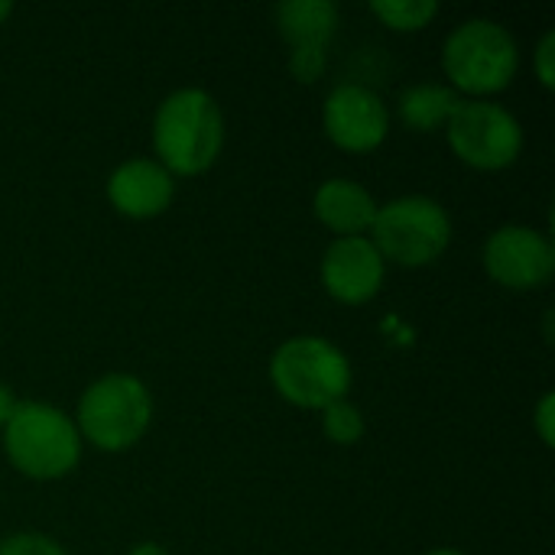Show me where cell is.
I'll return each instance as SVG.
<instances>
[{
  "label": "cell",
  "mask_w": 555,
  "mask_h": 555,
  "mask_svg": "<svg viewBox=\"0 0 555 555\" xmlns=\"http://www.w3.org/2000/svg\"><path fill=\"white\" fill-rule=\"evenodd\" d=\"M13 406H16V400H13L10 387H7V384H0V429L7 426V420H10V413H13Z\"/></svg>",
  "instance_id": "20"
},
{
  "label": "cell",
  "mask_w": 555,
  "mask_h": 555,
  "mask_svg": "<svg viewBox=\"0 0 555 555\" xmlns=\"http://www.w3.org/2000/svg\"><path fill=\"white\" fill-rule=\"evenodd\" d=\"M555 397L553 393H543L540 397V403H537V413H533V420H537V433H540V439H543V446H553L555 439Z\"/></svg>",
  "instance_id": "19"
},
{
  "label": "cell",
  "mask_w": 555,
  "mask_h": 555,
  "mask_svg": "<svg viewBox=\"0 0 555 555\" xmlns=\"http://www.w3.org/2000/svg\"><path fill=\"white\" fill-rule=\"evenodd\" d=\"M0 555H68L59 540L46 533H13L0 540Z\"/></svg>",
  "instance_id": "17"
},
{
  "label": "cell",
  "mask_w": 555,
  "mask_h": 555,
  "mask_svg": "<svg viewBox=\"0 0 555 555\" xmlns=\"http://www.w3.org/2000/svg\"><path fill=\"white\" fill-rule=\"evenodd\" d=\"M520 68V49L514 33L498 20H465L442 46V72L459 94L488 98L511 88Z\"/></svg>",
  "instance_id": "3"
},
{
  "label": "cell",
  "mask_w": 555,
  "mask_h": 555,
  "mask_svg": "<svg viewBox=\"0 0 555 555\" xmlns=\"http://www.w3.org/2000/svg\"><path fill=\"white\" fill-rule=\"evenodd\" d=\"M387 263L371 244L367 234L361 237H335L322 257V286L332 299L345 306L371 302L384 286Z\"/></svg>",
  "instance_id": "11"
},
{
  "label": "cell",
  "mask_w": 555,
  "mask_h": 555,
  "mask_svg": "<svg viewBox=\"0 0 555 555\" xmlns=\"http://www.w3.org/2000/svg\"><path fill=\"white\" fill-rule=\"evenodd\" d=\"M10 13H13V7H10L7 0H0V23H3V20H7Z\"/></svg>",
  "instance_id": "21"
},
{
  "label": "cell",
  "mask_w": 555,
  "mask_h": 555,
  "mask_svg": "<svg viewBox=\"0 0 555 555\" xmlns=\"http://www.w3.org/2000/svg\"><path fill=\"white\" fill-rule=\"evenodd\" d=\"M156 163L176 176L208 172L224 146V114L202 88H179L166 94L153 117Z\"/></svg>",
  "instance_id": "1"
},
{
  "label": "cell",
  "mask_w": 555,
  "mask_h": 555,
  "mask_svg": "<svg viewBox=\"0 0 555 555\" xmlns=\"http://www.w3.org/2000/svg\"><path fill=\"white\" fill-rule=\"evenodd\" d=\"M553 59H555V33L553 29H546V33H543V39H540V46H537V78H540V85H543V88H553L555 85Z\"/></svg>",
  "instance_id": "18"
},
{
  "label": "cell",
  "mask_w": 555,
  "mask_h": 555,
  "mask_svg": "<svg viewBox=\"0 0 555 555\" xmlns=\"http://www.w3.org/2000/svg\"><path fill=\"white\" fill-rule=\"evenodd\" d=\"M322 127L328 140L345 153H371L390 133V111L367 85H335L322 104Z\"/></svg>",
  "instance_id": "10"
},
{
  "label": "cell",
  "mask_w": 555,
  "mask_h": 555,
  "mask_svg": "<svg viewBox=\"0 0 555 555\" xmlns=\"http://www.w3.org/2000/svg\"><path fill=\"white\" fill-rule=\"evenodd\" d=\"M426 555H465V553H459V550H433V553H426Z\"/></svg>",
  "instance_id": "22"
},
{
  "label": "cell",
  "mask_w": 555,
  "mask_h": 555,
  "mask_svg": "<svg viewBox=\"0 0 555 555\" xmlns=\"http://www.w3.org/2000/svg\"><path fill=\"white\" fill-rule=\"evenodd\" d=\"M371 244L384 263L397 267H429L452 244L449 211L426 195H403L377 208L371 224Z\"/></svg>",
  "instance_id": "6"
},
{
  "label": "cell",
  "mask_w": 555,
  "mask_h": 555,
  "mask_svg": "<svg viewBox=\"0 0 555 555\" xmlns=\"http://www.w3.org/2000/svg\"><path fill=\"white\" fill-rule=\"evenodd\" d=\"M270 380L286 403L299 410H325L348 397L351 361L328 338L296 335L273 351Z\"/></svg>",
  "instance_id": "4"
},
{
  "label": "cell",
  "mask_w": 555,
  "mask_h": 555,
  "mask_svg": "<svg viewBox=\"0 0 555 555\" xmlns=\"http://www.w3.org/2000/svg\"><path fill=\"white\" fill-rule=\"evenodd\" d=\"M153 423V397L146 384L133 374H107L94 380L75 413V429L81 442L101 452L133 449Z\"/></svg>",
  "instance_id": "5"
},
{
  "label": "cell",
  "mask_w": 555,
  "mask_h": 555,
  "mask_svg": "<svg viewBox=\"0 0 555 555\" xmlns=\"http://www.w3.org/2000/svg\"><path fill=\"white\" fill-rule=\"evenodd\" d=\"M322 433L335 446H358L364 436V413L345 397L322 410Z\"/></svg>",
  "instance_id": "16"
},
{
  "label": "cell",
  "mask_w": 555,
  "mask_h": 555,
  "mask_svg": "<svg viewBox=\"0 0 555 555\" xmlns=\"http://www.w3.org/2000/svg\"><path fill=\"white\" fill-rule=\"evenodd\" d=\"M3 452L20 475L33 481H55L78 468L81 436L75 420L59 406L23 400L3 426Z\"/></svg>",
  "instance_id": "2"
},
{
  "label": "cell",
  "mask_w": 555,
  "mask_h": 555,
  "mask_svg": "<svg viewBox=\"0 0 555 555\" xmlns=\"http://www.w3.org/2000/svg\"><path fill=\"white\" fill-rule=\"evenodd\" d=\"M371 13L397 33H416L439 16V3L436 0H374Z\"/></svg>",
  "instance_id": "15"
},
{
  "label": "cell",
  "mask_w": 555,
  "mask_h": 555,
  "mask_svg": "<svg viewBox=\"0 0 555 555\" xmlns=\"http://www.w3.org/2000/svg\"><path fill=\"white\" fill-rule=\"evenodd\" d=\"M172 195L176 179L156 159L146 156H133L107 176V202L124 218H156L172 205Z\"/></svg>",
  "instance_id": "12"
},
{
  "label": "cell",
  "mask_w": 555,
  "mask_h": 555,
  "mask_svg": "<svg viewBox=\"0 0 555 555\" xmlns=\"http://www.w3.org/2000/svg\"><path fill=\"white\" fill-rule=\"evenodd\" d=\"M446 140L465 166L498 172L517 163L524 150V127L504 104L462 98L446 124Z\"/></svg>",
  "instance_id": "7"
},
{
  "label": "cell",
  "mask_w": 555,
  "mask_h": 555,
  "mask_svg": "<svg viewBox=\"0 0 555 555\" xmlns=\"http://www.w3.org/2000/svg\"><path fill=\"white\" fill-rule=\"evenodd\" d=\"M377 198L354 179H328L315 189L312 211L338 237H361L371 231L377 215Z\"/></svg>",
  "instance_id": "13"
},
{
  "label": "cell",
  "mask_w": 555,
  "mask_h": 555,
  "mask_svg": "<svg viewBox=\"0 0 555 555\" xmlns=\"http://www.w3.org/2000/svg\"><path fill=\"white\" fill-rule=\"evenodd\" d=\"M462 94L449 85H413L400 94V117L410 130L429 133V130H446L452 111L459 107Z\"/></svg>",
  "instance_id": "14"
},
{
  "label": "cell",
  "mask_w": 555,
  "mask_h": 555,
  "mask_svg": "<svg viewBox=\"0 0 555 555\" xmlns=\"http://www.w3.org/2000/svg\"><path fill=\"white\" fill-rule=\"evenodd\" d=\"M276 26L289 46V75L302 85L319 81L338 33V7L332 0H286L276 7Z\"/></svg>",
  "instance_id": "9"
},
{
  "label": "cell",
  "mask_w": 555,
  "mask_h": 555,
  "mask_svg": "<svg viewBox=\"0 0 555 555\" xmlns=\"http://www.w3.org/2000/svg\"><path fill=\"white\" fill-rule=\"evenodd\" d=\"M485 270L507 289H540L555 273L553 241L530 224H504L485 241Z\"/></svg>",
  "instance_id": "8"
}]
</instances>
